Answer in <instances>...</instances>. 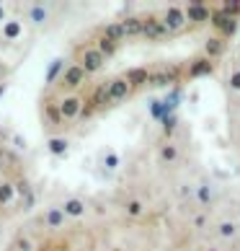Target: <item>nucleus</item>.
<instances>
[{"mask_svg":"<svg viewBox=\"0 0 240 251\" xmlns=\"http://www.w3.org/2000/svg\"><path fill=\"white\" fill-rule=\"evenodd\" d=\"M209 21H212V26L217 29V36H222V39H227V36H233V34L238 31V21H235V18L225 16L222 11H217V8L212 11Z\"/></svg>","mask_w":240,"mask_h":251,"instance_id":"obj_1","label":"nucleus"},{"mask_svg":"<svg viewBox=\"0 0 240 251\" xmlns=\"http://www.w3.org/2000/svg\"><path fill=\"white\" fill-rule=\"evenodd\" d=\"M83 101H80V96H75V94H67L62 101H60V109H62V117L67 119V122H75V119H80V114H83Z\"/></svg>","mask_w":240,"mask_h":251,"instance_id":"obj_2","label":"nucleus"},{"mask_svg":"<svg viewBox=\"0 0 240 251\" xmlns=\"http://www.w3.org/2000/svg\"><path fill=\"white\" fill-rule=\"evenodd\" d=\"M171 34V29L165 26L163 18H155V16H145V31L142 36H147V39H165V36Z\"/></svg>","mask_w":240,"mask_h":251,"instance_id":"obj_3","label":"nucleus"},{"mask_svg":"<svg viewBox=\"0 0 240 251\" xmlns=\"http://www.w3.org/2000/svg\"><path fill=\"white\" fill-rule=\"evenodd\" d=\"M104 62H106V57L96 47H86V50H83L80 65H83V70H86V73H101V70H104Z\"/></svg>","mask_w":240,"mask_h":251,"instance_id":"obj_4","label":"nucleus"},{"mask_svg":"<svg viewBox=\"0 0 240 251\" xmlns=\"http://www.w3.org/2000/svg\"><path fill=\"white\" fill-rule=\"evenodd\" d=\"M163 21H165V26H168L171 31H181L183 26H186V11L178 8V5H168L165 13H163Z\"/></svg>","mask_w":240,"mask_h":251,"instance_id":"obj_5","label":"nucleus"},{"mask_svg":"<svg viewBox=\"0 0 240 251\" xmlns=\"http://www.w3.org/2000/svg\"><path fill=\"white\" fill-rule=\"evenodd\" d=\"M186 21H191V24H204V21H209L212 18V8H209V3H189L186 8Z\"/></svg>","mask_w":240,"mask_h":251,"instance_id":"obj_6","label":"nucleus"},{"mask_svg":"<svg viewBox=\"0 0 240 251\" xmlns=\"http://www.w3.org/2000/svg\"><path fill=\"white\" fill-rule=\"evenodd\" d=\"M129 94H132V86L127 83L124 75L109 80V101H111V104H116V101H124Z\"/></svg>","mask_w":240,"mask_h":251,"instance_id":"obj_7","label":"nucleus"},{"mask_svg":"<svg viewBox=\"0 0 240 251\" xmlns=\"http://www.w3.org/2000/svg\"><path fill=\"white\" fill-rule=\"evenodd\" d=\"M150 75H153V70L150 68H132V70H127V83L132 86V91H137V88H142V86H150Z\"/></svg>","mask_w":240,"mask_h":251,"instance_id":"obj_8","label":"nucleus"},{"mask_svg":"<svg viewBox=\"0 0 240 251\" xmlns=\"http://www.w3.org/2000/svg\"><path fill=\"white\" fill-rule=\"evenodd\" d=\"M212 73H215V62L207 57H196L194 62H189L186 78H204V75H212Z\"/></svg>","mask_w":240,"mask_h":251,"instance_id":"obj_9","label":"nucleus"},{"mask_svg":"<svg viewBox=\"0 0 240 251\" xmlns=\"http://www.w3.org/2000/svg\"><path fill=\"white\" fill-rule=\"evenodd\" d=\"M88 73L83 70V65H70V68H65V75H62V86L65 88H78L83 86V80H86Z\"/></svg>","mask_w":240,"mask_h":251,"instance_id":"obj_10","label":"nucleus"},{"mask_svg":"<svg viewBox=\"0 0 240 251\" xmlns=\"http://www.w3.org/2000/svg\"><path fill=\"white\" fill-rule=\"evenodd\" d=\"M225 50H227V42L222 39V36H209V39L204 42V54H207V60L222 57Z\"/></svg>","mask_w":240,"mask_h":251,"instance_id":"obj_11","label":"nucleus"},{"mask_svg":"<svg viewBox=\"0 0 240 251\" xmlns=\"http://www.w3.org/2000/svg\"><path fill=\"white\" fill-rule=\"evenodd\" d=\"M62 212H65V218H83L86 215V202H83L80 197H67L62 202Z\"/></svg>","mask_w":240,"mask_h":251,"instance_id":"obj_12","label":"nucleus"},{"mask_svg":"<svg viewBox=\"0 0 240 251\" xmlns=\"http://www.w3.org/2000/svg\"><path fill=\"white\" fill-rule=\"evenodd\" d=\"M44 122L47 125H52V127H57V125H62L65 122V117H62V109H60V104L57 101H44Z\"/></svg>","mask_w":240,"mask_h":251,"instance_id":"obj_13","label":"nucleus"},{"mask_svg":"<svg viewBox=\"0 0 240 251\" xmlns=\"http://www.w3.org/2000/svg\"><path fill=\"white\" fill-rule=\"evenodd\" d=\"M178 70H181V68L153 73V75H150V86H153V88H165V86H168V83H173V80L178 78Z\"/></svg>","mask_w":240,"mask_h":251,"instance_id":"obj_14","label":"nucleus"},{"mask_svg":"<svg viewBox=\"0 0 240 251\" xmlns=\"http://www.w3.org/2000/svg\"><path fill=\"white\" fill-rule=\"evenodd\" d=\"M178 155H181V151H178L176 143H163V145L158 148V161H160V163H176Z\"/></svg>","mask_w":240,"mask_h":251,"instance_id":"obj_15","label":"nucleus"},{"mask_svg":"<svg viewBox=\"0 0 240 251\" xmlns=\"http://www.w3.org/2000/svg\"><path fill=\"white\" fill-rule=\"evenodd\" d=\"M122 24H124L127 36H142V31H145V18H140V16H129Z\"/></svg>","mask_w":240,"mask_h":251,"instance_id":"obj_16","label":"nucleus"},{"mask_svg":"<svg viewBox=\"0 0 240 251\" xmlns=\"http://www.w3.org/2000/svg\"><path fill=\"white\" fill-rule=\"evenodd\" d=\"M96 50H98L101 54H104V57H114V54L119 52V44H116V42H111V39H106V36L101 34L98 39H96Z\"/></svg>","mask_w":240,"mask_h":251,"instance_id":"obj_17","label":"nucleus"},{"mask_svg":"<svg viewBox=\"0 0 240 251\" xmlns=\"http://www.w3.org/2000/svg\"><path fill=\"white\" fill-rule=\"evenodd\" d=\"M16 197H18V192L13 187V181H5V179L0 181V204L5 207V204H11Z\"/></svg>","mask_w":240,"mask_h":251,"instance_id":"obj_18","label":"nucleus"},{"mask_svg":"<svg viewBox=\"0 0 240 251\" xmlns=\"http://www.w3.org/2000/svg\"><path fill=\"white\" fill-rule=\"evenodd\" d=\"M217 236L225 238V241H233L238 236V226H235L233 220H219L217 223Z\"/></svg>","mask_w":240,"mask_h":251,"instance_id":"obj_19","label":"nucleus"},{"mask_svg":"<svg viewBox=\"0 0 240 251\" xmlns=\"http://www.w3.org/2000/svg\"><path fill=\"white\" fill-rule=\"evenodd\" d=\"M101 34H104L106 39H111V42H116V44H119V42H122L124 36H127V31H124V24H122V21H119V24H109L106 29L101 31Z\"/></svg>","mask_w":240,"mask_h":251,"instance_id":"obj_20","label":"nucleus"},{"mask_svg":"<svg viewBox=\"0 0 240 251\" xmlns=\"http://www.w3.org/2000/svg\"><path fill=\"white\" fill-rule=\"evenodd\" d=\"M47 148H49V153H54V155H65L70 151V140L67 137H49Z\"/></svg>","mask_w":240,"mask_h":251,"instance_id":"obj_21","label":"nucleus"},{"mask_svg":"<svg viewBox=\"0 0 240 251\" xmlns=\"http://www.w3.org/2000/svg\"><path fill=\"white\" fill-rule=\"evenodd\" d=\"M23 34V26H21V21H16V18H13V21H5L3 24V39H18V36H21Z\"/></svg>","mask_w":240,"mask_h":251,"instance_id":"obj_22","label":"nucleus"},{"mask_svg":"<svg viewBox=\"0 0 240 251\" xmlns=\"http://www.w3.org/2000/svg\"><path fill=\"white\" fill-rule=\"evenodd\" d=\"M194 200H196L199 204H212L215 192H212V187H207V184H199V187L194 189Z\"/></svg>","mask_w":240,"mask_h":251,"instance_id":"obj_23","label":"nucleus"},{"mask_svg":"<svg viewBox=\"0 0 240 251\" xmlns=\"http://www.w3.org/2000/svg\"><path fill=\"white\" fill-rule=\"evenodd\" d=\"M60 75H65V62L57 57V60H52V62H49V68H47V78H44V80H47V86H49V83H52V80H57Z\"/></svg>","mask_w":240,"mask_h":251,"instance_id":"obj_24","label":"nucleus"},{"mask_svg":"<svg viewBox=\"0 0 240 251\" xmlns=\"http://www.w3.org/2000/svg\"><path fill=\"white\" fill-rule=\"evenodd\" d=\"M217 11H222L225 16H230V18H240V0H222V3H219V8Z\"/></svg>","mask_w":240,"mask_h":251,"instance_id":"obj_25","label":"nucleus"},{"mask_svg":"<svg viewBox=\"0 0 240 251\" xmlns=\"http://www.w3.org/2000/svg\"><path fill=\"white\" fill-rule=\"evenodd\" d=\"M44 220H47V226H49V228H60L62 223H65V212H62V207H49V210H47V218H44Z\"/></svg>","mask_w":240,"mask_h":251,"instance_id":"obj_26","label":"nucleus"},{"mask_svg":"<svg viewBox=\"0 0 240 251\" xmlns=\"http://www.w3.org/2000/svg\"><path fill=\"white\" fill-rule=\"evenodd\" d=\"M16 161H18L16 151H5V148H0V171L11 169V166H13Z\"/></svg>","mask_w":240,"mask_h":251,"instance_id":"obj_27","label":"nucleus"},{"mask_svg":"<svg viewBox=\"0 0 240 251\" xmlns=\"http://www.w3.org/2000/svg\"><path fill=\"white\" fill-rule=\"evenodd\" d=\"M124 212H127L129 218H142V215H145V204H142L140 200H129L127 207H124Z\"/></svg>","mask_w":240,"mask_h":251,"instance_id":"obj_28","label":"nucleus"},{"mask_svg":"<svg viewBox=\"0 0 240 251\" xmlns=\"http://www.w3.org/2000/svg\"><path fill=\"white\" fill-rule=\"evenodd\" d=\"M29 18H31V24H44L47 21V5H31Z\"/></svg>","mask_w":240,"mask_h":251,"instance_id":"obj_29","label":"nucleus"},{"mask_svg":"<svg viewBox=\"0 0 240 251\" xmlns=\"http://www.w3.org/2000/svg\"><path fill=\"white\" fill-rule=\"evenodd\" d=\"M16 251H34V241H31L29 236L18 233V236H16Z\"/></svg>","mask_w":240,"mask_h":251,"instance_id":"obj_30","label":"nucleus"},{"mask_svg":"<svg viewBox=\"0 0 240 251\" xmlns=\"http://www.w3.org/2000/svg\"><path fill=\"white\" fill-rule=\"evenodd\" d=\"M13 187H16V192L21 194V197H26V200L31 197V189H29V181H26V179H16Z\"/></svg>","mask_w":240,"mask_h":251,"instance_id":"obj_31","label":"nucleus"},{"mask_svg":"<svg viewBox=\"0 0 240 251\" xmlns=\"http://www.w3.org/2000/svg\"><path fill=\"white\" fill-rule=\"evenodd\" d=\"M119 163H122V158H119L116 153H104V166L106 169H116Z\"/></svg>","mask_w":240,"mask_h":251,"instance_id":"obj_32","label":"nucleus"},{"mask_svg":"<svg viewBox=\"0 0 240 251\" xmlns=\"http://www.w3.org/2000/svg\"><path fill=\"white\" fill-rule=\"evenodd\" d=\"M176 194H178V200H189V197H194V189L189 187V184H181V187L176 189Z\"/></svg>","mask_w":240,"mask_h":251,"instance_id":"obj_33","label":"nucleus"},{"mask_svg":"<svg viewBox=\"0 0 240 251\" xmlns=\"http://www.w3.org/2000/svg\"><path fill=\"white\" fill-rule=\"evenodd\" d=\"M230 91H240V68L233 70V75H230Z\"/></svg>","mask_w":240,"mask_h":251,"instance_id":"obj_34","label":"nucleus"},{"mask_svg":"<svg viewBox=\"0 0 240 251\" xmlns=\"http://www.w3.org/2000/svg\"><path fill=\"white\" fill-rule=\"evenodd\" d=\"M150 109H153V117H163L165 111H168V109H165V104H160V101H153Z\"/></svg>","mask_w":240,"mask_h":251,"instance_id":"obj_35","label":"nucleus"},{"mask_svg":"<svg viewBox=\"0 0 240 251\" xmlns=\"http://www.w3.org/2000/svg\"><path fill=\"white\" fill-rule=\"evenodd\" d=\"M207 220H209L207 215H196V218H194V228H204Z\"/></svg>","mask_w":240,"mask_h":251,"instance_id":"obj_36","label":"nucleus"},{"mask_svg":"<svg viewBox=\"0 0 240 251\" xmlns=\"http://www.w3.org/2000/svg\"><path fill=\"white\" fill-rule=\"evenodd\" d=\"M5 91H8V86H5V83H0V99H3V94H5Z\"/></svg>","mask_w":240,"mask_h":251,"instance_id":"obj_37","label":"nucleus"},{"mask_svg":"<svg viewBox=\"0 0 240 251\" xmlns=\"http://www.w3.org/2000/svg\"><path fill=\"white\" fill-rule=\"evenodd\" d=\"M3 18H5V5L0 3V21H3Z\"/></svg>","mask_w":240,"mask_h":251,"instance_id":"obj_38","label":"nucleus"},{"mask_svg":"<svg viewBox=\"0 0 240 251\" xmlns=\"http://www.w3.org/2000/svg\"><path fill=\"white\" fill-rule=\"evenodd\" d=\"M207 251H219V249H207Z\"/></svg>","mask_w":240,"mask_h":251,"instance_id":"obj_39","label":"nucleus"},{"mask_svg":"<svg viewBox=\"0 0 240 251\" xmlns=\"http://www.w3.org/2000/svg\"><path fill=\"white\" fill-rule=\"evenodd\" d=\"M238 52H240V47H238Z\"/></svg>","mask_w":240,"mask_h":251,"instance_id":"obj_40","label":"nucleus"},{"mask_svg":"<svg viewBox=\"0 0 240 251\" xmlns=\"http://www.w3.org/2000/svg\"><path fill=\"white\" fill-rule=\"evenodd\" d=\"M0 135H3V132H0Z\"/></svg>","mask_w":240,"mask_h":251,"instance_id":"obj_41","label":"nucleus"}]
</instances>
